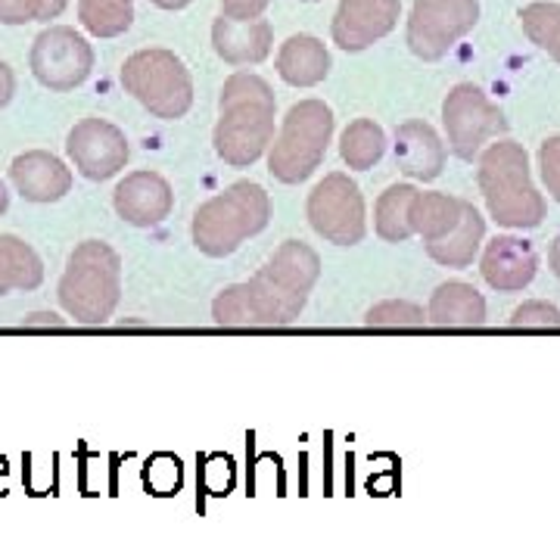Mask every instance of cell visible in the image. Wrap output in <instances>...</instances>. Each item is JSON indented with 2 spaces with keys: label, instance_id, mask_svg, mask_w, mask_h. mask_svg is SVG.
<instances>
[{
  "label": "cell",
  "instance_id": "8d00e7d4",
  "mask_svg": "<svg viewBox=\"0 0 560 560\" xmlns=\"http://www.w3.org/2000/svg\"><path fill=\"white\" fill-rule=\"evenodd\" d=\"M7 206H10V194H7V187H3V180H0V215L7 212Z\"/></svg>",
  "mask_w": 560,
  "mask_h": 560
},
{
  "label": "cell",
  "instance_id": "74e56055",
  "mask_svg": "<svg viewBox=\"0 0 560 560\" xmlns=\"http://www.w3.org/2000/svg\"><path fill=\"white\" fill-rule=\"evenodd\" d=\"M305 3H312V0H305Z\"/></svg>",
  "mask_w": 560,
  "mask_h": 560
},
{
  "label": "cell",
  "instance_id": "44dd1931",
  "mask_svg": "<svg viewBox=\"0 0 560 560\" xmlns=\"http://www.w3.org/2000/svg\"><path fill=\"white\" fill-rule=\"evenodd\" d=\"M482 237H486V219L467 202L458 228L452 234H445L442 241L427 243V256L433 261H440V265H445V268H467V265H474V259H477Z\"/></svg>",
  "mask_w": 560,
  "mask_h": 560
},
{
  "label": "cell",
  "instance_id": "52a82bcc",
  "mask_svg": "<svg viewBox=\"0 0 560 560\" xmlns=\"http://www.w3.org/2000/svg\"><path fill=\"white\" fill-rule=\"evenodd\" d=\"M121 84L156 119L175 121L194 106V79L172 50H140L128 57Z\"/></svg>",
  "mask_w": 560,
  "mask_h": 560
},
{
  "label": "cell",
  "instance_id": "d6986e66",
  "mask_svg": "<svg viewBox=\"0 0 560 560\" xmlns=\"http://www.w3.org/2000/svg\"><path fill=\"white\" fill-rule=\"evenodd\" d=\"M427 318L436 327H480L486 324V300L477 287L452 280L436 287V293L430 296Z\"/></svg>",
  "mask_w": 560,
  "mask_h": 560
},
{
  "label": "cell",
  "instance_id": "7402d4cb",
  "mask_svg": "<svg viewBox=\"0 0 560 560\" xmlns=\"http://www.w3.org/2000/svg\"><path fill=\"white\" fill-rule=\"evenodd\" d=\"M44 280V265L38 253L13 234H0V296L13 290H38Z\"/></svg>",
  "mask_w": 560,
  "mask_h": 560
},
{
  "label": "cell",
  "instance_id": "4316f807",
  "mask_svg": "<svg viewBox=\"0 0 560 560\" xmlns=\"http://www.w3.org/2000/svg\"><path fill=\"white\" fill-rule=\"evenodd\" d=\"M523 32L555 62H560V3L536 0L521 13Z\"/></svg>",
  "mask_w": 560,
  "mask_h": 560
},
{
  "label": "cell",
  "instance_id": "6da1fadb",
  "mask_svg": "<svg viewBox=\"0 0 560 560\" xmlns=\"http://www.w3.org/2000/svg\"><path fill=\"white\" fill-rule=\"evenodd\" d=\"M318 278V253L308 243L287 241L256 278L221 290L212 318L221 327H287L302 315Z\"/></svg>",
  "mask_w": 560,
  "mask_h": 560
},
{
  "label": "cell",
  "instance_id": "e0dca14e",
  "mask_svg": "<svg viewBox=\"0 0 560 560\" xmlns=\"http://www.w3.org/2000/svg\"><path fill=\"white\" fill-rule=\"evenodd\" d=\"M396 162L408 178L433 180L445 168V143L433 125L411 119L396 128Z\"/></svg>",
  "mask_w": 560,
  "mask_h": 560
},
{
  "label": "cell",
  "instance_id": "277c9868",
  "mask_svg": "<svg viewBox=\"0 0 560 560\" xmlns=\"http://www.w3.org/2000/svg\"><path fill=\"white\" fill-rule=\"evenodd\" d=\"M271 221V200L265 187L253 180H237L224 194L206 200L194 215V243L202 256L224 259L237 253L246 237H256Z\"/></svg>",
  "mask_w": 560,
  "mask_h": 560
},
{
  "label": "cell",
  "instance_id": "f546056e",
  "mask_svg": "<svg viewBox=\"0 0 560 560\" xmlns=\"http://www.w3.org/2000/svg\"><path fill=\"white\" fill-rule=\"evenodd\" d=\"M514 327H560V308L551 302H523L521 308H514L511 315Z\"/></svg>",
  "mask_w": 560,
  "mask_h": 560
},
{
  "label": "cell",
  "instance_id": "1f68e13d",
  "mask_svg": "<svg viewBox=\"0 0 560 560\" xmlns=\"http://www.w3.org/2000/svg\"><path fill=\"white\" fill-rule=\"evenodd\" d=\"M268 3H271V0H221V16L237 22L259 20Z\"/></svg>",
  "mask_w": 560,
  "mask_h": 560
},
{
  "label": "cell",
  "instance_id": "9c48e42d",
  "mask_svg": "<svg viewBox=\"0 0 560 560\" xmlns=\"http://www.w3.org/2000/svg\"><path fill=\"white\" fill-rule=\"evenodd\" d=\"M308 221L327 243L337 246H355L368 234V212H364V197H361L359 184L334 172L320 180L318 187L308 194Z\"/></svg>",
  "mask_w": 560,
  "mask_h": 560
},
{
  "label": "cell",
  "instance_id": "ac0fdd59",
  "mask_svg": "<svg viewBox=\"0 0 560 560\" xmlns=\"http://www.w3.org/2000/svg\"><path fill=\"white\" fill-rule=\"evenodd\" d=\"M212 44H215V54L228 66H259L268 54H271V25L268 20H249L237 22L221 16L212 25Z\"/></svg>",
  "mask_w": 560,
  "mask_h": 560
},
{
  "label": "cell",
  "instance_id": "7a4b0ae2",
  "mask_svg": "<svg viewBox=\"0 0 560 560\" xmlns=\"http://www.w3.org/2000/svg\"><path fill=\"white\" fill-rule=\"evenodd\" d=\"M275 91L259 75L237 72L221 88V119L215 125V153L231 168H249L275 140Z\"/></svg>",
  "mask_w": 560,
  "mask_h": 560
},
{
  "label": "cell",
  "instance_id": "3957f363",
  "mask_svg": "<svg viewBox=\"0 0 560 560\" xmlns=\"http://www.w3.org/2000/svg\"><path fill=\"white\" fill-rule=\"evenodd\" d=\"M480 190L489 215L501 228H539L545 197L529 178V156L521 143L499 140L480 156Z\"/></svg>",
  "mask_w": 560,
  "mask_h": 560
},
{
  "label": "cell",
  "instance_id": "ba28073f",
  "mask_svg": "<svg viewBox=\"0 0 560 560\" xmlns=\"http://www.w3.org/2000/svg\"><path fill=\"white\" fill-rule=\"evenodd\" d=\"M442 125L448 135V150L464 162H474L482 150V143L499 138L508 131V119L499 109V103L486 97V91L464 81L448 91L442 103Z\"/></svg>",
  "mask_w": 560,
  "mask_h": 560
},
{
  "label": "cell",
  "instance_id": "5bb4252c",
  "mask_svg": "<svg viewBox=\"0 0 560 560\" xmlns=\"http://www.w3.org/2000/svg\"><path fill=\"white\" fill-rule=\"evenodd\" d=\"M113 202L121 221L135 228H156L172 215L175 194L172 184L156 172H131L128 178L119 180Z\"/></svg>",
  "mask_w": 560,
  "mask_h": 560
},
{
  "label": "cell",
  "instance_id": "ffe728a7",
  "mask_svg": "<svg viewBox=\"0 0 560 560\" xmlns=\"http://www.w3.org/2000/svg\"><path fill=\"white\" fill-rule=\"evenodd\" d=\"M330 72V54L312 35H293L280 47L278 75L293 88H315Z\"/></svg>",
  "mask_w": 560,
  "mask_h": 560
},
{
  "label": "cell",
  "instance_id": "8fae6325",
  "mask_svg": "<svg viewBox=\"0 0 560 560\" xmlns=\"http://www.w3.org/2000/svg\"><path fill=\"white\" fill-rule=\"evenodd\" d=\"M94 69V50L75 28H47L32 47V72L50 91H72Z\"/></svg>",
  "mask_w": 560,
  "mask_h": 560
},
{
  "label": "cell",
  "instance_id": "cb8c5ba5",
  "mask_svg": "<svg viewBox=\"0 0 560 560\" xmlns=\"http://www.w3.org/2000/svg\"><path fill=\"white\" fill-rule=\"evenodd\" d=\"M415 194H418V187H411V184H393V187H386V194H381L377 209H374V228H377L381 241L405 243L408 237H415V228H411Z\"/></svg>",
  "mask_w": 560,
  "mask_h": 560
},
{
  "label": "cell",
  "instance_id": "2e32d148",
  "mask_svg": "<svg viewBox=\"0 0 560 560\" xmlns=\"http://www.w3.org/2000/svg\"><path fill=\"white\" fill-rule=\"evenodd\" d=\"M10 180L28 202H57L72 190V172L54 153L32 150L10 165Z\"/></svg>",
  "mask_w": 560,
  "mask_h": 560
},
{
  "label": "cell",
  "instance_id": "d590c367",
  "mask_svg": "<svg viewBox=\"0 0 560 560\" xmlns=\"http://www.w3.org/2000/svg\"><path fill=\"white\" fill-rule=\"evenodd\" d=\"M156 7H162V10H180V7H187L190 0H153Z\"/></svg>",
  "mask_w": 560,
  "mask_h": 560
},
{
  "label": "cell",
  "instance_id": "836d02e7",
  "mask_svg": "<svg viewBox=\"0 0 560 560\" xmlns=\"http://www.w3.org/2000/svg\"><path fill=\"white\" fill-rule=\"evenodd\" d=\"M35 324H40V327H62V318H57L54 312H44V315L25 318V327H35Z\"/></svg>",
  "mask_w": 560,
  "mask_h": 560
},
{
  "label": "cell",
  "instance_id": "e575fe53",
  "mask_svg": "<svg viewBox=\"0 0 560 560\" xmlns=\"http://www.w3.org/2000/svg\"><path fill=\"white\" fill-rule=\"evenodd\" d=\"M548 265H551V271H555V278L560 280V234L551 243V249H548Z\"/></svg>",
  "mask_w": 560,
  "mask_h": 560
},
{
  "label": "cell",
  "instance_id": "5b68a950",
  "mask_svg": "<svg viewBox=\"0 0 560 560\" xmlns=\"http://www.w3.org/2000/svg\"><path fill=\"white\" fill-rule=\"evenodd\" d=\"M121 300V259L103 241H84L72 249L60 280L62 308L79 324L113 318Z\"/></svg>",
  "mask_w": 560,
  "mask_h": 560
},
{
  "label": "cell",
  "instance_id": "d6a6232c",
  "mask_svg": "<svg viewBox=\"0 0 560 560\" xmlns=\"http://www.w3.org/2000/svg\"><path fill=\"white\" fill-rule=\"evenodd\" d=\"M13 94H16V75L7 62L0 60V109L13 101Z\"/></svg>",
  "mask_w": 560,
  "mask_h": 560
},
{
  "label": "cell",
  "instance_id": "4dcf8cb0",
  "mask_svg": "<svg viewBox=\"0 0 560 560\" xmlns=\"http://www.w3.org/2000/svg\"><path fill=\"white\" fill-rule=\"evenodd\" d=\"M539 172L548 194L560 202V135L548 138L539 147Z\"/></svg>",
  "mask_w": 560,
  "mask_h": 560
},
{
  "label": "cell",
  "instance_id": "8992f818",
  "mask_svg": "<svg viewBox=\"0 0 560 560\" xmlns=\"http://www.w3.org/2000/svg\"><path fill=\"white\" fill-rule=\"evenodd\" d=\"M330 138H334V113L327 103H293L290 113L283 116L278 140H271L268 172L280 184H302L320 168Z\"/></svg>",
  "mask_w": 560,
  "mask_h": 560
},
{
  "label": "cell",
  "instance_id": "30bf717a",
  "mask_svg": "<svg viewBox=\"0 0 560 560\" xmlns=\"http://www.w3.org/2000/svg\"><path fill=\"white\" fill-rule=\"evenodd\" d=\"M480 20V0H418L408 20V47L420 60H442Z\"/></svg>",
  "mask_w": 560,
  "mask_h": 560
},
{
  "label": "cell",
  "instance_id": "f1b7e54d",
  "mask_svg": "<svg viewBox=\"0 0 560 560\" xmlns=\"http://www.w3.org/2000/svg\"><path fill=\"white\" fill-rule=\"evenodd\" d=\"M66 10V0H0V22L22 25L32 20H54Z\"/></svg>",
  "mask_w": 560,
  "mask_h": 560
},
{
  "label": "cell",
  "instance_id": "d4e9b609",
  "mask_svg": "<svg viewBox=\"0 0 560 560\" xmlns=\"http://www.w3.org/2000/svg\"><path fill=\"white\" fill-rule=\"evenodd\" d=\"M386 153V135L374 119H355L340 138V156L349 168H371Z\"/></svg>",
  "mask_w": 560,
  "mask_h": 560
},
{
  "label": "cell",
  "instance_id": "9a60e30c",
  "mask_svg": "<svg viewBox=\"0 0 560 560\" xmlns=\"http://www.w3.org/2000/svg\"><path fill=\"white\" fill-rule=\"evenodd\" d=\"M482 280L499 290V293H517L523 287H529L536 271H539V253L529 241L521 237H495L486 243V253L480 261Z\"/></svg>",
  "mask_w": 560,
  "mask_h": 560
},
{
  "label": "cell",
  "instance_id": "7c38bea8",
  "mask_svg": "<svg viewBox=\"0 0 560 560\" xmlns=\"http://www.w3.org/2000/svg\"><path fill=\"white\" fill-rule=\"evenodd\" d=\"M66 153L88 180H109L128 162V140L113 121L81 119L66 138Z\"/></svg>",
  "mask_w": 560,
  "mask_h": 560
},
{
  "label": "cell",
  "instance_id": "4fadbf2b",
  "mask_svg": "<svg viewBox=\"0 0 560 560\" xmlns=\"http://www.w3.org/2000/svg\"><path fill=\"white\" fill-rule=\"evenodd\" d=\"M399 10V0H340L334 16V44L346 54H359L396 28Z\"/></svg>",
  "mask_w": 560,
  "mask_h": 560
},
{
  "label": "cell",
  "instance_id": "83f0119b",
  "mask_svg": "<svg viewBox=\"0 0 560 560\" xmlns=\"http://www.w3.org/2000/svg\"><path fill=\"white\" fill-rule=\"evenodd\" d=\"M364 324L368 327H423L427 315H423V308L415 305V302L386 300L368 312Z\"/></svg>",
  "mask_w": 560,
  "mask_h": 560
},
{
  "label": "cell",
  "instance_id": "603a6c76",
  "mask_svg": "<svg viewBox=\"0 0 560 560\" xmlns=\"http://www.w3.org/2000/svg\"><path fill=\"white\" fill-rule=\"evenodd\" d=\"M467 202L448 194H415L411 202V228L415 234L423 237V243L442 241L445 234H452L458 228L460 215H464Z\"/></svg>",
  "mask_w": 560,
  "mask_h": 560
},
{
  "label": "cell",
  "instance_id": "484cf974",
  "mask_svg": "<svg viewBox=\"0 0 560 560\" xmlns=\"http://www.w3.org/2000/svg\"><path fill=\"white\" fill-rule=\"evenodd\" d=\"M81 25L97 38H116L131 28L135 0H79Z\"/></svg>",
  "mask_w": 560,
  "mask_h": 560
}]
</instances>
